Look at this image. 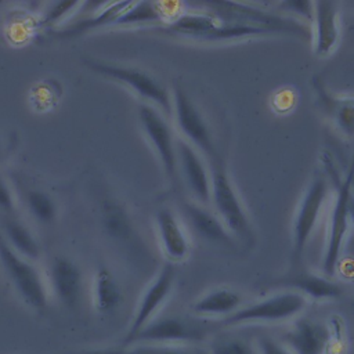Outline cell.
<instances>
[{
    "instance_id": "6da1fadb",
    "label": "cell",
    "mask_w": 354,
    "mask_h": 354,
    "mask_svg": "<svg viewBox=\"0 0 354 354\" xmlns=\"http://www.w3.org/2000/svg\"><path fill=\"white\" fill-rule=\"evenodd\" d=\"M354 176V153L351 156L347 173L336 184V191L332 201L329 213L328 234L325 241V249L322 254V272L332 278L339 267L342 252L346 246L350 224H351V203L353 189L351 181Z\"/></svg>"
},
{
    "instance_id": "7a4b0ae2",
    "label": "cell",
    "mask_w": 354,
    "mask_h": 354,
    "mask_svg": "<svg viewBox=\"0 0 354 354\" xmlns=\"http://www.w3.org/2000/svg\"><path fill=\"white\" fill-rule=\"evenodd\" d=\"M83 64L94 73L122 83L141 97L147 104L158 108L163 115L171 116V95L170 91L151 73L134 68L93 58H83Z\"/></svg>"
},
{
    "instance_id": "3957f363",
    "label": "cell",
    "mask_w": 354,
    "mask_h": 354,
    "mask_svg": "<svg viewBox=\"0 0 354 354\" xmlns=\"http://www.w3.org/2000/svg\"><path fill=\"white\" fill-rule=\"evenodd\" d=\"M307 303L308 299L299 290H282L239 307L234 314L224 318L223 324L225 326H242L283 322L301 314Z\"/></svg>"
},
{
    "instance_id": "277c9868",
    "label": "cell",
    "mask_w": 354,
    "mask_h": 354,
    "mask_svg": "<svg viewBox=\"0 0 354 354\" xmlns=\"http://www.w3.org/2000/svg\"><path fill=\"white\" fill-rule=\"evenodd\" d=\"M0 264L14 290L25 304L36 311L47 307V288L40 270L33 261L18 254L0 234Z\"/></svg>"
},
{
    "instance_id": "5b68a950",
    "label": "cell",
    "mask_w": 354,
    "mask_h": 354,
    "mask_svg": "<svg viewBox=\"0 0 354 354\" xmlns=\"http://www.w3.org/2000/svg\"><path fill=\"white\" fill-rule=\"evenodd\" d=\"M212 174V198L210 203L214 207V213L227 227L234 238L248 241L252 235L249 216L243 207V203L235 189L228 171L223 163L218 162Z\"/></svg>"
},
{
    "instance_id": "8992f818",
    "label": "cell",
    "mask_w": 354,
    "mask_h": 354,
    "mask_svg": "<svg viewBox=\"0 0 354 354\" xmlns=\"http://www.w3.org/2000/svg\"><path fill=\"white\" fill-rule=\"evenodd\" d=\"M171 116L178 130V137L184 138L201 153L214 156L213 137L205 116L198 109L196 104L184 90V87L174 82L171 88Z\"/></svg>"
},
{
    "instance_id": "52a82bcc",
    "label": "cell",
    "mask_w": 354,
    "mask_h": 354,
    "mask_svg": "<svg viewBox=\"0 0 354 354\" xmlns=\"http://www.w3.org/2000/svg\"><path fill=\"white\" fill-rule=\"evenodd\" d=\"M329 194L328 177L317 173L308 183L295 213L292 227V256L299 260L319 220Z\"/></svg>"
},
{
    "instance_id": "ba28073f",
    "label": "cell",
    "mask_w": 354,
    "mask_h": 354,
    "mask_svg": "<svg viewBox=\"0 0 354 354\" xmlns=\"http://www.w3.org/2000/svg\"><path fill=\"white\" fill-rule=\"evenodd\" d=\"M138 120L142 131L151 142L158 159L163 167L171 185L178 183L177 169V153H176V138L170 123L158 108L151 104L142 102L138 106Z\"/></svg>"
},
{
    "instance_id": "9c48e42d",
    "label": "cell",
    "mask_w": 354,
    "mask_h": 354,
    "mask_svg": "<svg viewBox=\"0 0 354 354\" xmlns=\"http://www.w3.org/2000/svg\"><path fill=\"white\" fill-rule=\"evenodd\" d=\"M176 282V270L171 263L163 266L148 288L144 290L133 319L130 322L124 343L129 344L130 340L152 319L156 318L159 310L167 301Z\"/></svg>"
},
{
    "instance_id": "30bf717a",
    "label": "cell",
    "mask_w": 354,
    "mask_h": 354,
    "mask_svg": "<svg viewBox=\"0 0 354 354\" xmlns=\"http://www.w3.org/2000/svg\"><path fill=\"white\" fill-rule=\"evenodd\" d=\"M176 153L178 174L184 178L194 202L203 206L210 205L212 174L206 167L202 153L181 137L176 138Z\"/></svg>"
},
{
    "instance_id": "8fae6325",
    "label": "cell",
    "mask_w": 354,
    "mask_h": 354,
    "mask_svg": "<svg viewBox=\"0 0 354 354\" xmlns=\"http://www.w3.org/2000/svg\"><path fill=\"white\" fill-rule=\"evenodd\" d=\"M202 339V332L177 317H162L145 325L129 344L187 346ZM126 344V346H129Z\"/></svg>"
},
{
    "instance_id": "7c38bea8",
    "label": "cell",
    "mask_w": 354,
    "mask_h": 354,
    "mask_svg": "<svg viewBox=\"0 0 354 354\" xmlns=\"http://www.w3.org/2000/svg\"><path fill=\"white\" fill-rule=\"evenodd\" d=\"M48 282L57 300L65 308H75L83 292V272L76 261L66 256H55L48 267Z\"/></svg>"
},
{
    "instance_id": "4fadbf2b",
    "label": "cell",
    "mask_w": 354,
    "mask_h": 354,
    "mask_svg": "<svg viewBox=\"0 0 354 354\" xmlns=\"http://www.w3.org/2000/svg\"><path fill=\"white\" fill-rule=\"evenodd\" d=\"M313 50L318 57L330 55L340 40V10L335 1H314V14L310 22Z\"/></svg>"
},
{
    "instance_id": "5bb4252c",
    "label": "cell",
    "mask_w": 354,
    "mask_h": 354,
    "mask_svg": "<svg viewBox=\"0 0 354 354\" xmlns=\"http://www.w3.org/2000/svg\"><path fill=\"white\" fill-rule=\"evenodd\" d=\"M155 224L159 243L169 261H184L189 254L191 245L188 235L176 213L167 207L159 209L155 214Z\"/></svg>"
},
{
    "instance_id": "9a60e30c",
    "label": "cell",
    "mask_w": 354,
    "mask_h": 354,
    "mask_svg": "<svg viewBox=\"0 0 354 354\" xmlns=\"http://www.w3.org/2000/svg\"><path fill=\"white\" fill-rule=\"evenodd\" d=\"M285 343L292 354H325L329 347V330L314 319H297L285 335Z\"/></svg>"
},
{
    "instance_id": "2e32d148",
    "label": "cell",
    "mask_w": 354,
    "mask_h": 354,
    "mask_svg": "<svg viewBox=\"0 0 354 354\" xmlns=\"http://www.w3.org/2000/svg\"><path fill=\"white\" fill-rule=\"evenodd\" d=\"M313 84L322 109L326 112L336 130L347 138H354V95L332 94L315 77Z\"/></svg>"
},
{
    "instance_id": "e0dca14e",
    "label": "cell",
    "mask_w": 354,
    "mask_h": 354,
    "mask_svg": "<svg viewBox=\"0 0 354 354\" xmlns=\"http://www.w3.org/2000/svg\"><path fill=\"white\" fill-rule=\"evenodd\" d=\"M184 213L194 231L203 239L217 245H232L234 236L214 213L198 202L184 203Z\"/></svg>"
},
{
    "instance_id": "ac0fdd59",
    "label": "cell",
    "mask_w": 354,
    "mask_h": 354,
    "mask_svg": "<svg viewBox=\"0 0 354 354\" xmlns=\"http://www.w3.org/2000/svg\"><path fill=\"white\" fill-rule=\"evenodd\" d=\"M0 234L6 242L21 256L35 261L40 256V245L26 223L18 214L0 216Z\"/></svg>"
},
{
    "instance_id": "d6986e66",
    "label": "cell",
    "mask_w": 354,
    "mask_h": 354,
    "mask_svg": "<svg viewBox=\"0 0 354 354\" xmlns=\"http://www.w3.org/2000/svg\"><path fill=\"white\" fill-rule=\"evenodd\" d=\"M242 307V296L231 288H217L201 296L192 306L198 317H230Z\"/></svg>"
},
{
    "instance_id": "ffe728a7",
    "label": "cell",
    "mask_w": 354,
    "mask_h": 354,
    "mask_svg": "<svg viewBox=\"0 0 354 354\" xmlns=\"http://www.w3.org/2000/svg\"><path fill=\"white\" fill-rule=\"evenodd\" d=\"M100 221L104 232L113 241L127 242L133 238L134 230L124 207L113 201L104 199L100 207Z\"/></svg>"
},
{
    "instance_id": "44dd1931",
    "label": "cell",
    "mask_w": 354,
    "mask_h": 354,
    "mask_svg": "<svg viewBox=\"0 0 354 354\" xmlns=\"http://www.w3.org/2000/svg\"><path fill=\"white\" fill-rule=\"evenodd\" d=\"M22 205L29 216L41 225H50L57 220L58 203L48 191L40 187H25L22 189Z\"/></svg>"
},
{
    "instance_id": "7402d4cb",
    "label": "cell",
    "mask_w": 354,
    "mask_h": 354,
    "mask_svg": "<svg viewBox=\"0 0 354 354\" xmlns=\"http://www.w3.org/2000/svg\"><path fill=\"white\" fill-rule=\"evenodd\" d=\"M122 301V290L115 279L113 274L102 267L100 268L93 279V304L94 308L101 314H109Z\"/></svg>"
},
{
    "instance_id": "603a6c76",
    "label": "cell",
    "mask_w": 354,
    "mask_h": 354,
    "mask_svg": "<svg viewBox=\"0 0 354 354\" xmlns=\"http://www.w3.org/2000/svg\"><path fill=\"white\" fill-rule=\"evenodd\" d=\"M169 24L162 3L131 1L119 15L115 25H142V24Z\"/></svg>"
},
{
    "instance_id": "cb8c5ba5",
    "label": "cell",
    "mask_w": 354,
    "mask_h": 354,
    "mask_svg": "<svg viewBox=\"0 0 354 354\" xmlns=\"http://www.w3.org/2000/svg\"><path fill=\"white\" fill-rule=\"evenodd\" d=\"M296 290L303 293L308 300H330L340 295V286L326 275L303 274L293 282Z\"/></svg>"
},
{
    "instance_id": "d4e9b609",
    "label": "cell",
    "mask_w": 354,
    "mask_h": 354,
    "mask_svg": "<svg viewBox=\"0 0 354 354\" xmlns=\"http://www.w3.org/2000/svg\"><path fill=\"white\" fill-rule=\"evenodd\" d=\"M131 1H119V3H109L106 4L100 12L94 14L91 18L80 21L77 24H72L64 29L59 30V35L62 37H71L82 35L90 29L106 25V24H115V21L119 18V15L130 6Z\"/></svg>"
},
{
    "instance_id": "484cf974",
    "label": "cell",
    "mask_w": 354,
    "mask_h": 354,
    "mask_svg": "<svg viewBox=\"0 0 354 354\" xmlns=\"http://www.w3.org/2000/svg\"><path fill=\"white\" fill-rule=\"evenodd\" d=\"M79 354H198L187 346H158V344H129L122 348L91 350Z\"/></svg>"
},
{
    "instance_id": "4316f807",
    "label": "cell",
    "mask_w": 354,
    "mask_h": 354,
    "mask_svg": "<svg viewBox=\"0 0 354 354\" xmlns=\"http://www.w3.org/2000/svg\"><path fill=\"white\" fill-rule=\"evenodd\" d=\"M80 3L77 1H61V3H51V6L46 10V15L43 18L44 26H54L55 24L65 22L68 17L73 12V10L79 8Z\"/></svg>"
},
{
    "instance_id": "83f0119b",
    "label": "cell",
    "mask_w": 354,
    "mask_h": 354,
    "mask_svg": "<svg viewBox=\"0 0 354 354\" xmlns=\"http://www.w3.org/2000/svg\"><path fill=\"white\" fill-rule=\"evenodd\" d=\"M209 354H253V351L243 340L218 339L210 344Z\"/></svg>"
},
{
    "instance_id": "f1b7e54d",
    "label": "cell",
    "mask_w": 354,
    "mask_h": 354,
    "mask_svg": "<svg viewBox=\"0 0 354 354\" xmlns=\"http://www.w3.org/2000/svg\"><path fill=\"white\" fill-rule=\"evenodd\" d=\"M18 201L11 183L0 174V216L17 214Z\"/></svg>"
},
{
    "instance_id": "f546056e",
    "label": "cell",
    "mask_w": 354,
    "mask_h": 354,
    "mask_svg": "<svg viewBox=\"0 0 354 354\" xmlns=\"http://www.w3.org/2000/svg\"><path fill=\"white\" fill-rule=\"evenodd\" d=\"M282 10L286 12H292L303 19H306L308 24L313 19L314 14V1H304V0H289V1H282L279 4Z\"/></svg>"
},
{
    "instance_id": "4dcf8cb0",
    "label": "cell",
    "mask_w": 354,
    "mask_h": 354,
    "mask_svg": "<svg viewBox=\"0 0 354 354\" xmlns=\"http://www.w3.org/2000/svg\"><path fill=\"white\" fill-rule=\"evenodd\" d=\"M257 354H292L289 348L274 339L270 337H261L256 343Z\"/></svg>"
},
{
    "instance_id": "1f68e13d",
    "label": "cell",
    "mask_w": 354,
    "mask_h": 354,
    "mask_svg": "<svg viewBox=\"0 0 354 354\" xmlns=\"http://www.w3.org/2000/svg\"><path fill=\"white\" fill-rule=\"evenodd\" d=\"M17 148V136L8 134L0 137V165H3Z\"/></svg>"
},
{
    "instance_id": "d6a6232c",
    "label": "cell",
    "mask_w": 354,
    "mask_h": 354,
    "mask_svg": "<svg viewBox=\"0 0 354 354\" xmlns=\"http://www.w3.org/2000/svg\"><path fill=\"white\" fill-rule=\"evenodd\" d=\"M347 243H348V245H347V248H348V252H350V253L354 256V236H353V238H351V239H350Z\"/></svg>"
}]
</instances>
